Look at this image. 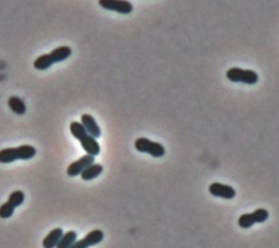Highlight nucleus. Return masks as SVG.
<instances>
[{
	"instance_id": "obj_6",
	"label": "nucleus",
	"mask_w": 279,
	"mask_h": 248,
	"mask_svg": "<svg viewBox=\"0 0 279 248\" xmlns=\"http://www.w3.org/2000/svg\"><path fill=\"white\" fill-rule=\"evenodd\" d=\"M98 4L105 10L120 14H130L133 11V4L128 0H98Z\"/></svg>"
},
{
	"instance_id": "obj_8",
	"label": "nucleus",
	"mask_w": 279,
	"mask_h": 248,
	"mask_svg": "<svg viewBox=\"0 0 279 248\" xmlns=\"http://www.w3.org/2000/svg\"><path fill=\"white\" fill-rule=\"evenodd\" d=\"M104 232L102 230H93L83 237L82 240H77V242L71 246V248H88L91 246H95L104 240Z\"/></svg>"
},
{
	"instance_id": "obj_18",
	"label": "nucleus",
	"mask_w": 279,
	"mask_h": 248,
	"mask_svg": "<svg viewBox=\"0 0 279 248\" xmlns=\"http://www.w3.org/2000/svg\"><path fill=\"white\" fill-rule=\"evenodd\" d=\"M14 210H16V208L12 205H10L8 201L3 202V204L0 206V218H1V219H9V218L13 216Z\"/></svg>"
},
{
	"instance_id": "obj_7",
	"label": "nucleus",
	"mask_w": 279,
	"mask_h": 248,
	"mask_svg": "<svg viewBox=\"0 0 279 248\" xmlns=\"http://www.w3.org/2000/svg\"><path fill=\"white\" fill-rule=\"evenodd\" d=\"M95 161V157L91 155H86L80 158V159L73 161L72 163H70L69 167L67 168V174L71 177L81 175V173L85 170V169L91 166Z\"/></svg>"
},
{
	"instance_id": "obj_9",
	"label": "nucleus",
	"mask_w": 279,
	"mask_h": 248,
	"mask_svg": "<svg viewBox=\"0 0 279 248\" xmlns=\"http://www.w3.org/2000/svg\"><path fill=\"white\" fill-rule=\"evenodd\" d=\"M208 192L211 193L213 196L218 198H223V199H232L236 197V190L231 186L222 184V183L216 182L209 185Z\"/></svg>"
},
{
	"instance_id": "obj_4",
	"label": "nucleus",
	"mask_w": 279,
	"mask_h": 248,
	"mask_svg": "<svg viewBox=\"0 0 279 248\" xmlns=\"http://www.w3.org/2000/svg\"><path fill=\"white\" fill-rule=\"evenodd\" d=\"M134 146H136V149L140 152L148 153L149 156H152L154 158H162L165 156L166 149L161 143L153 142L151 140H148L146 137H140L134 143Z\"/></svg>"
},
{
	"instance_id": "obj_17",
	"label": "nucleus",
	"mask_w": 279,
	"mask_h": 248,
	"mask_svg": "<svg viewBox=\"0 0 279 248\" xmlns=\"http://www.w3.org/2000/svg\"><path fill=\"white\" fill-rule=\"evenodd\" d=\"M24 199H26V195L22 191H14L10 194L9 198H8V202L10 205H12L14 208H18L21 206Z\"/></svg>"
},
{
	"instance_id": "obj_5",
	"label": "nucleus",
	"mask_w": 279,
	"mask_h": 248,
	"mask_svg": "<svg viewBox=\"0 0 279 248\" xmlns=\"http://www.w3.org/2000/svg\"><path fill=\"white\" fill-rule=\"evenodd\" d=\"M268 217H270L268 211L264 209V208H260V209H256L251 213H244V215H242L239 218L238 224L242 229H250L256 223L265 222L268 219Z\"/></svg>"
},
{
	"instance_id": "obj_14",
	"label": "nucleus",
	"mask_w": 279,
	"mask_h": 248,
	"mask_svg": "<svg viewBox=\"0 0 279 248\" xmlns=\"http://www.w3.org/2000/svg\"><path fill=\"white\" fill-rule=\"evenodd\" d=\"M49 53H51L54 62L58 63L67 60V59L72 54V49L68 46H60L56 49H54V50Z\"/></svg>"
},
{
	"instance_id": "obj_2",
	"label": "nucleus",
	"mask_w": 279,
	"mask_h": 248,
	"mask_svg": "<svg viewBox=\"0 0 279 248\" xmlns=\"http://www.w3.org/2000/svg\"><path fill=\"white\" fill-rule=\"evenodd\" d=\"M36 152V148L31 145L4 148L0 150V163H11L17 160L33 159Z\"/></svg>"
},
{
	"instance_id": "obj_10",
	"label": "nucleus",
	"mask_w": 279,
	"mask_h": 248,
	"mask_svg": "<svg viewBox=\"0 0 279 248\" xmlns=\"http://www.w3.org/2000/svg\"><path fill=\"white\" fill-rule=\"evenodd\" d=\"M81 123H82V125L85 127V130L89 135L93 136L94 138L101 137L102 135L101 127L98 126L95 118H94L93 116L88 115V113H84V115H82L81 117Z\"/></svg>"
},
{
	"instance_id": "obj_12",
	"label": "nucleus",
	"mask_w": 279,
	"mask_h": 248,
	"mask_svg": "<svg viewBox=\"0 0 279 248\" xmlns=\"http://www.w3.org/2000/svg\"><path fill=\"white\" fill-rule=\"evenodd\" d=\"M104 171V167L99 163L94 162L93 165L88 166L85 170L81 173V178L83 181H92L94 178L98 177Z\"/></svg>"
},
{
	"instance_id": "obj_16",
	"label": "nucleus",
	"mask_w": 279,
	"mask_h": 248,
	"mask_svg": "<svg viewBox=\"0 0 279 248\" xmlns=\"http://www.w3.org/2000/svg\"><path fill=\"white\" fill-rule=\"evenodd\" d=\"M78 234L76 231H68L63 233L61 240L59 241L56 248H71V246L77 242Z\"/></svg>"
},
{
	"instance_id": "obj_1",
	"label": "nucleus",
	"mask_w": 279,
	"mask_h": 248,
	"mask_svg": "<svg viewBox=\"0 0 279 248\" xmlns=\"http://www.w3.org/2000/svg\"><path fill=\"white\" fill-rule=\"evenodd\" d=\"M70 132L77 140L81 143V146L87 155L96 157L101 152V146H99L96 138L89 135L86 132L85 127L82 125L81 122L73 121L70 124Z\"/></svg>"
},
{
	"instance_id": "obj_13",
	"label": "nucleus",
	"mask_w": 279,
	"mask_h": 248,
	"mask_svg": "<svg viewBox=\"0 0 279 248\" xmlns=\"http://www.w3.org/2000/svg\"><path fill=\"white\" fill-rule=\"evenodd\" d=\"M8 106L11 109V111L16 113V115L22 116L26 115L27 112V105L21 98L18 96H11L8 99Z\"/></svg>"
},
{
	"instance_id": "obj_11",
	"label": "nucleus",
	"mask_w": 279,
	"mask_h": 248,
	"mask_svg": "<svg viewBox=\"0 0 279 248\" xmlns=\"http://www.w3.org/2000/svg\"><path fill=\"white\" fill-rule=\"evenodd\" d=\"M62 235H63V230L61 229V227H56V229L52 230L43 240V243H42L43 247L44 248H56L59 241L61 240Z\"/></svg>"
},
{
	"instance_id": "obj_3",
	"label": "nucleus",
	"mask_w": 279,
	"mask_h": 248,
	"mask_svg": "<svg viewBox=\"0 0 279 248\" xmlns=\"http://www.w3.org/2000/svg\"><path fill=\"white\" fill-rule=\"evenodd\" d=\"M226 76L232 83H243L247 85H255L258 82V75L255 71L238 67L229 69L226 72Z\"/></svg>"
},
{
	"instance_id": "obj_15",
	"label": "nucleus",
	"mask_w": 279,
	"mask_h": 248,
	"mask_svg": "<svg viewBox=\"0 0 279 248\" xmlns=\"http://www.w3.org/2000/svg\"><path fill=\"white\" fill-rule=\"evenodd\" d=\"M54 63L55 62L53 60L51 53H46V54H42V56L36 58V60L34 61L33 66L35 69H36V70L44 71L51 68Z\"/></svg>"
}]
</instances>
